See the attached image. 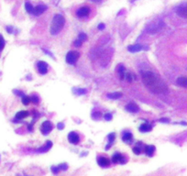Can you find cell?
<instances>
[{
  "mask_svg": "<svg viewBox=\"0 0 187 176\" xmlns=\"http://www.w3.org/2000/svg\"><path fill=\"white\" fill-rule=\"evenodd\" d=\"M141 77L145 86L151 92L155 94H164L168 90V86L164 81L154 73L150 71L141 72Z\"/></svg>",
  "mask_w": 187,
  "mask_h": 176,
  "instance_id": "1",
  "label": "cell"
},
{
  "mask_svg": "<svg viewBox=\"0 0 187 176\" xmlns=\"http://www.w3.org/2000/svg\"><path fill=\"white\" fill-rule=\"evenodd\" d=\"M65 23V19L64 18V16L61 14H56L53 18L51 24V28H50V31L52 35H56L62 30Z\"/></svg>",
  "mask_w": 187,
  "mask_h": 176,
  "instance_id": "2",
  "label": "cell"
},
{
  "mask_svg": "<svg viewBox=\"0 0 187 176\" xmlns=\"http://www.w3.org/2000/svg\"><path fill=\"white\" fill-rule=\"evenodd\" d=\"M80 54L78 51H71L67 53L66 55V62L69 64H74L76 62H77V60L79 59Z\"/></svg>",
  "mask_w": 187,
  "mask_h": 176,
  "instance_id": "3",
  "label": "cell"
},
{
  "mask_svg": "<svg viewBox=\"0 0 187 176\" xmlns=\"http://www.w3.org/2000/svg\"><path fill=\"white\" fill-rule=\"evenodd\" d=\"M52 122H50V121H48V120L44 121L40 127V131L44 135L49 134L52 131Z\"/></svg>",
  "mask_w": 187,
  "mask_h": 176,
  "instance_id": "4",
  "label": "cell"
},
{
  "mask_svg": "<svg viewBox=\"0 0 187 176\" xmlns=\"http://www.w3.org/2000/svg\"><path fill=\"white\" fill-rule=\"evenodd\" d=\"M46 9H47V6H45V5H38V6H35V8H34L32 14L37 16V17L40 16Z\"/></svg>",
  "mask_w": 187,
  "mask_h": 176,
  "instance_id": "5",
  "label": "cell"
},
{
  "mask_svg": "<svg viewBox=\"0 0 187 176\" xmlns=\"http://www.w3.org/2000/svg\"><path fill=\"white\" fill-rule=\"evenodd\" d=\"M68 140L72 144H77L78 142H79V140H80L79 135L77 133H75V132L69 133V135H68Z\"/></svg>",
  "mask_w": 187,
  "mask_h": 176,
  "instance_id": "6",
  "label": "cell"
},
{
  "mask_svg": "<svg viewBox=\"0 0 187 176\" xmlns=\"http://www.w3.org/2000/svg\"><path fill=\"white\" fill-rule=\"evenodd\" d=\"M90 13V8L89 6H82V8L77 11V16L79 18H85V17H87L89 15Z\"/></svg>",
  "mask_w": 187,
  "mask_h": 176,
  "instance_id": "7",
  "label": "cell"
},
{
  "mask_svg": "<svg viewBox=\"0 0 187 176\" xmlns=\"http://www.w3.org/2000/svg\"><path fill=\"white\" fill-rule=\"evenodd\" d=\"M112 161L114 163H126V159H125L120 153H116L112 157Z\"/></svg>",
  "mask_w": 187,
  "mask_h": 176,
  "instance_id": "8",
  "label": "cell"
},
{
  "mask_svg": "<svg viewBox=\"0 0 187 176\" xmlns=\"http://www.w3.org/2000/svg\"><path fill=\"white\" fill-rule=\"evenodd\" d=\"M38 70L40 73L41 74H46L48 72V64L45 62H39L38 63Z\"/></svg>",
  "mask_w": 187,
  "mask_h": 176,
  "instance_id": "9",
  "label": "cell"
},
{
  "mask_svg": "<svg viewBox=\"0 0 187 176\" xmlns=\"http://www.w3.org/2000/svg\"><path fill=\"white\" fill-rule=\"evenodd\" d=\"M138 109H140L138 106L133 102H131V103H129L126 106V110L130 112V113H137L138 111Z\"/></svg>",
  "mask_w": 187,
  "mask_h": 176,
  "instance_id": "10",
  "label": "cell"
},
{
  "mask_svg": "<svg viewBox=\"0 0 187 176\" xmlns=\"http://www.w3.org/2000/svg\"><path fill=\"white\" fill-rule=\"evenodd\" d=\"M145 149V146L143 145L142 142H138V143L136 144V146L133 148V152L137 155L140 154L142 152V151Z\"/></svg>",
  "mask_w": 187,
  "mask_h": 176,
  "instance_id": "11",
  "label": "cell"
},
{
  "mask_svg": "<svg viewBox=\"0 0 187 176\" xmlns=\"http://www.w3.org/2000/svg\"><path fill=\"white\" fill-rule=\"evenodd\" d=\"M177 14L180 17H183L187 18V5L183 6H180V8L177 9Z\"/></svg>",
  "mask_w": 187,
  "mask_h": 176,
  "instance_id": "12",
  "label": "cell"
},
{
  "mask_svg": "<svg viewBox=\"0 0 187 176\" xmlns=\"http://www.w3.org/2000/svg\"><path fill=\"white\" fill-rule=\"evenodd\" d=\"M97 162H98L99 166H101V167H107V166H109V164H110L109 159H107V158H106V157H101V158H99L98 161H97Z\"/></svg>",
  "mask_w": 187,
  "mask_h": 176,
  "instance_id": "13",
  "label": "cell"
},
{
  "mask_svg": "<svg viewBox=\"0 0 187 176\" xmlns=\"http://www.w3.org/2000/svg\"><path fill=\"white\" fill-rule=\"evenodd\" d=\"M117 73H119L120 80L125 79V75H126V69H125L124 65L119 64V66H117Z\"/></svg>",
  "mask_w": 187,
  "mask_h": 176,
  "instance_id": "14",
  "label": "cell"
},
{
  "mask_svg": "<svg viewBox=\"0 0 187 176\" xmlns=\"http://www.w3.org/2000/svg\"><path fill=\"white\" fill-rule=\"evenodd\" d=\"M128 49L130 52H138V51H140L143 49V47L140 44H135V45L129 46Z\"/></svg>",
  "mask_w": 187,
  "mask_h": 176,
  "instance_id": "15",
  "label": "cell"
},
{
  "mask_svg": "<svg viewBox=\"0 0 187 176\" xmlns=\"http://www.w3.org/2000/svg\"><path fill=\"white\" fill-rule=\"evenodd\" d=\"M144 151L146 152V154L148 155L149 157H151L152 155H153L154 151H155V147L152 146V145H150V146H146L144 149Z\"/></svg>",
  "mask_w": 187,
  "mask_h": 176,
  "instance_id": "16",
  "label": "cell"
},
{
  "mask_svg": "<svg viewBox=\"0 0 187 176\" xmlns=\"http://www.w3.org/2000/svg\"><path fill=\"white\" fill-rule=\"evenodd\" d=\"M122 139H123V141L127 142V143H129V142L132 141L133 136H132V134H131L130 132H125L123 134V136H122Z\"/></svg>",
  "mask_w": 187,
  "mask_h": 176,
  "instance_id": "17",
  "label": "cell"
},
{
  "mask_svg": "<svg viewBox=\"0 0 187 176\" xmlns=\"http://www.w3.org/2000/svg\"><path fill=\"white\" fill-rule=\"evenodd\" d=\"M176 83L178 85L182 86V87H187V77H185V76L179 77L176 81Z\"/></svg>",
  "mask_w": 187,
  "mask_h": 176,
  "instance_id": "18",
  "label": "cell"
},
{
  "mask_svg": "<svg viewBox=\"0 0 187 176\" xmlns=\"http://www.w3.org/2000/svg\"><path fill=\"white\" fill-rule=\"evenodd\" d=\"M52 141H47L46 143H45V145L41 148V149H40L39 150V151H40V152H46V151H48L50 150V149L52 148Z\"/></svg>",
  "mask_w": 187,
  "mask_h": 176,
  "instance_id": "19",
  "label": "cell"
},
{
  "mask_svg": "<svg viewBox=\"0 0 187 176\" xmlns=\"http://www.w3.org/2000/svg\"><path fill=\"white\" fill-rule=\"evenodd\" d=\"M151 126L148 123H144L142 124L140 127V131L141 132H148V131H150L151 130Z\"/></svg>",
  "mask_w": 187,
  "mask_h": 176,
  "instance_id": "20",
  "label": "cell"
},
{
  "mask_svg": "<svg viewBox=\"0 0 187 176\" xmlns=\"http://www.w3.org/2000/svg\"><path fill=\"white\" fill-rule=\"evenodd\" d=\"M122 96V93L120 92H116V93H112V94H108L107 97L110 99H119Z\"/></svg>",
  "mask_w": 187,
  "mask_h": 176,
  "instance_id": "21",
  "label": "cell"
},
{
  "mask_svg": "<svg viewBox=\"0 0 187 176\" xmlns=\"http://www.w3.org/2000/svg\"><path fill=\"white\" fill-rule=\"evenodd\" d=\"M125 78L128 81V83H132L135 80V75L132 73H126V75H125Z\"/></svg>",
  "mask_w": 187,
  "mask_h": 176,
  "instance_id": "22",
  "label": "cell"
},
{
  "mask_svg": "<svg viewBox=\"0 0 187 176\" xmlns=\"http://www.w3.org/2000/svg\"><path fill=\"white\" fill-rule=\"evenodd\" d=\"M27 116H28L27 111H20V112H18L16 114V118L17 119H23V118H27Z\"/></svg>",
  "mask_w": 187,
  "mask_h": 176,
  "instance_id": "23",
  "label": "cell"
},
{
  "mask_svg": "<svg viewBox=\"0 0 187 176\" xmlns=\"http://www.w3.org/2000/svg\"><path fill=\"white\" fill-rule=\"evenodd\" d=\"M25 8H26V10H27V12L32 13V12H33V9H34V6H33L30 2H26V3H25Z\"/></svg>",
  "mask_w": 187,
  "mask_h": 176,
  "instance_id": "24",
  "label": "cell"
},
{
  "mask_svg": "<svg viewBox=\"0 0 187 176\" xmlns=\"http://www.w3.org/2000/svg\"><path fill=\"white\" fill-rule=\"evenodd\" d=\"M30 102H31L30 97H29V96H23L22 97V103H23V105L28 106V105L30 104Z\"/></svg>",
  "mask_w": 187,
  "mask_h": 176,
  "instance_id": "25",
  "label": "cell"
},
{
  "mask_svg": "<svg viewBox=\"0 0 187 176\" xmlns=\"http://www.w3.org/2000/svg\"><path fill=\"white\" fill-rule=\"evenodd\" d=\"M73 93H74L75 94H77V96H81V94H85L86 91L84 90V89H77V88H74V89H73Z\"/></svg>",
  "mask_w": 187,
  "mask_h": 176,
  "instance_id": "26",
  "label": "cell"
},
{
  "mask_svg": "<svg viewBox=\"0 0 187 176\" xmlns=\"http://www.w3.org/2000/svg\"><path fill=\"white\" fill-rule=\"evenodd\" d=\"M5 47V39L2 35H0V51H1Z\"/></svg>",
  "mask_w": 187,
  "mask_h": 176,
  "instance_id": "27",
  "label": "cell"
},
{
  "mask_svg": "<svg viewBox=\"0 0 187 176\" xmlns=\"http://www.w3.org/2000/svg\"><path fill=\"white\" fill-rule=\"evenodd\" d=\"M78 39L81 40L82 42H84L85 40H86V39H87V36H86V34H85V33H80V34H79V36H78Z\"/></svg>",
  "mask_w": 187,
  "mask_h": 176,
  "instance_id": "28",
  "label": "cell"
},
{
  "mask_svg": "<svg viewBox=\"0 0 187 176\" xmlns=\"http://www.w3.org/2000/svg\"><path fill=\"white\" fill-rule=\"evenodd\" d=\"M30 99H31V102L32 103H34V104H39V97L37 96H32L31 97H30Z\"/></svg>",
  "mask_w": 187,
  "mask_h": 176,
  "instance_id": "29",
  "label": "cell"
},
{
  "mask_svg": "<svg viewBox=\"0 0 187 176\" xmlns=\"http://www.w3.org/2000/svg\"><path fill=\"white\" fill-rule=\"evenodd\" d=\"M108 139H109L110 144H112L113 141H114V139H115V134H114V133L109 134V135H108Z\"/></svg>",
  "mask_w": 187,
  "mask_h": 176,
  "instance_id": "30",
  "label": "cell"
},
{
  "mask_svg": "<svg viewBox=\"0 0 187 176\" xmlns=\"http://www.w3.org/2000/svg\"><path fill=\"white\" fill-rule=\"evenodd\" d=\"M82 43H83V42L78 39L77 40H75V42H74V46H75V47H80V46L82 45Z\"/></svg>",
  "mask_w": 187,
  "mask_h": 176,
  "instance_id": "31",
  "label": "cell"
},
{
  "mask_svg": "<svg viewBox=\"0 0 187 176\" xmlns=\"http://www.w3.org/2000/svg\"><path fill=\"white\" fill-rule=\"evenodd\" d=\"M58 167L61 169V170H64V171H66V170H67V168H68L67 164H61V165H59Z\"/></svg>",
  "mask_w": 187,
  "mask_h": 176,
  "instance_id": "32",
  "label": "cell"
},
{
  "mask_svg": "<svg viewBox=\"0 0 187 176\" xmlns=\"http://www.w3.org/2000/svg\"><path fill=\"white\" fill-rule=\"evenodd\" d=\"M105 119L106 120H111L112 119V115L111 114H106L105 115Z\"/></svg>",
  "mask_w": 187,
  "mask_h": 176,
  "instance_id": "33",
  "label": "cell"
},
{
  "mask_svg": "<svg viewBox=\"0 0 187 176\" xmlns=\"http://www.w3.org/2000/svg\"><path fill=\"white\" fill-rule=\"evenodd\" d=\"M52 171L53 173H57L60 171V168L59 167H52Z\"/></svg>",
  "mask_w": 187,
  "mask_h": 176,
  "instance_id": "34",
  "label": "cell"
},
{
  "mask_svg": "<svg viewBox=\"0 0 187 176\" xmlns=\"http://www.w3.org/2000/svg\"><path fill=\"white\" fill-rule=\"evenodd\" d=\"M104 29H105V24L101 23V24H99V25H98V30H104Z\"/></svg>",
  "mask_w": 187,
  "mask_h": 176,
  "instance_id": "35",
  "label": "cell"
},
{
  "mask_svg": "<svg viewBox=\"0 0 187 176\" xmlns=\"http://www.w3.org/2000/svg\"><path fill=\"white\" fill-rule=\"evenodd\" d=\"M58 128H59V130H62V128H64V124H62V123H59L58 124Z\"/></svg>",
  "mask_w": 187,
  "mask_h": 176,
  "instance_id": "36",
  "label": "cell"
},
{
  "mask_svg": "<svg viewBox=\"0 0 187 176\" xmlns=\"http://www.w3.org/2000/svg\"><path fill=\"white\" fill-rule=\"evenodd\" d=\"M160 121H161V122H168L169 119H161Z\"/></svg>",
  "mask_w": 187,
  "mask_h": 176,
  "instance_id": "37",
  "label": "cell"
},
{
  "mask_svg": "<svg viewBox=\"0 0 187 176\" xmlns=\"http://www.w3.org/2000/svg\"><path fill=\"white\" fill-rule=\"evenodd\" d=\"M92 1H95V2H98V1H100V0H92Z\"/></svg>",
  "mask_w": 187,
  "mask_h": 176,
  "instance_id": "38",
  "label": "cell"
}]
</instances>
